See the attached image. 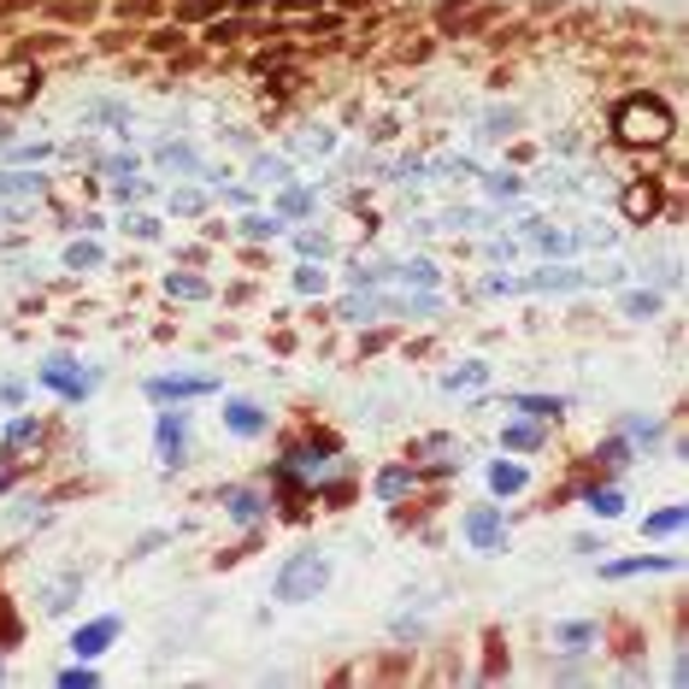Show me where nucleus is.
I'll return each mask as SVG.
<instances>
[{
	"label": "nucleus",
	"instance_id": "aec40b11",
	"mask_svg": "<svg viewBox=\"0 0 689 689\" xmlns=\"http://www.w3.org/2000/svg\"><path fill=\"white\" fill-rule=\"evenodd\" d=\"M507 407H519V413H531V419L548 424V419H560V413H566V395H512Z\"/></svg>",
	"mask_w": 689,
	"mask_h": 689
},
{
	"label": "nucleus",
	"instance_id": "9b49d317",
	"mask_svg": "<svg viewBox=\"0 0 689 689\" xmlns=\"http://www.w3.org/2000/svg\"><path fill=\"white\" fill-rule=\"evenodd\" d=\"M119 630H124L119 613H107V619H89V625H77L71 649H77V660H95V654H107L112 642H119Z\"/></svg>",
	"mask_w": 689,
	"mask_h": 689
},
{
	"label": "nucleus",
	"instance_id": "9d476101",
	"mask_svg": "<svg viewBox=\"0 0 689 689\" xmlns=\"http://www.w3.org/2000/svg\"><path fill=\"white\" fill-rule=\"evenodd\" d=\"M41 443H48V424H41V419H12L7 424V460H12V472H24L31 454H41Z\"/></svg>",
	"mask_w": 689,
	"mask_h": 689
},
{
	"label": "nucleus",
	"instance_id": "bb28decb",
	"mask_svg": "<svg viewBox=\"0 0 689 689\" xmlns=\"http://www.w3.org/2000/svg\"><path fill=\"white\" fill-rule=\"evenodd\" d=\"M277 230H283V218H277V213H254V218H242V237H254V242L277 237Z\"/></svg>",
	"mask_w": 689,
	"mask_h": 689
},
{
	"label": "nucleus",
	"instance_id": "79ce46f5",
	"mask_svg": "<svg viewBox=\"0 0 689 689\" xmlns=\"http://www.w3.org/2000/svg\"><path fill=\"white\" fill-rule=\"evenodd\" d=\"M342 7H372V0H342Z\"/></svg>",
	"mask_w": 689,
	"mask_h": 689
},
{
	"label": "nucleus",
	"instance_id": "37998d69",
	"mask_svg": "<svg viewBox=\"0 0 689 689\" xmlns=\"http://www.w3.org/2000/svg\"><path fill=\"white\" fill-rule=\"evenodd\" d=\"M0 678H7V666H0Z\"/></svg>",
	"mask_w": 689,
	"mask_h": 689
},
{
	"label": "nucleus",
	"instance_id": "cd10ccee",
	"mask_svg": "<svg viewBox=\"0 0 689 689\" xmlns=\"http://www.w3.org/2000/svg\"><path fill=\"white\" fill-rule=\"evenodd\" d=\"M625 436H630V443H660V419L625 413Z\"/></svg>",
	"mask_w": 689,
	"mask_h": 689
},
{
	"label": "nucleus",
	"instance_id": "7c9ffc66",
	"mask_svg": "<svg viewBox=\"0 0 689 689\" xmlns=\"http://www.w3.org/2000/svg\"><path fill=\"white\" fill-rule=\"evenodd\" d=\"M183 41H189L183 24H159V31L148 36V48H154V53H171V48H183Z\"/></svg>",
	"mask_w": 689,
	"mask_h": 689
},
{
	"label": "nucleus",
	"instance_id": "a878e982",
	"mask_svg": "<svg viewBox=\"0 0 689 689\" xmlns=\"http://www.w3.org/2000/svg\"><path fill=\"white\" fill-rule=\"evenodd\" d=\"M166 295H178V301H207L213 289L201 283V277H166Z\"/></svg>",
	"mask_w": 689,
	"mask_h": 689
},
{
	"label": "nucleus",
	"instance_id": "2eb2a0df",
	"mask_svg": "<svg viewBox=\"0 0 689 689\" xmlns=\"http://www.w3.org/2000/svg\"><path fill=\"white\" fill-rule=\"evenodd\" d=\"M554 642H560L566 654H590L595 642H601V625H590V619H566V625H554Z\"/></svg>",
	"mask_w": 689,
	"mask_h": 689
},
{
	"label": "nucleus",
	"instance_id": "7ed1b4c3",
	"mask_svg": "<svg viewBox=\"0 0 689 689\" xmlns=\"http://www.w3.org/2000/svg\"><path fill=\"white\" fill-rule=\"evenodd\" d=\"M460 536L472 542L478 554H495L507 542V507H466V519H460Z\"/></svg>",
	"mask_w": 689,
	"mask_h": 689
},
{
	"label": "nucleus",
	"instance_id": "f704fd0d",
	"mask_svg": "<svg viewBox=\"0 0 689 689\" xmlns=\"http://www.w3.org/2000/svg\"><path fill=\"white\" fill-rule=\"evenodd\" d=\"M483 384V365H466V372H448V389H472Z\"/></svg>",
	"mask_w": 689,
	"mask_h": 689
},
{
	"label": "nucleus",
	"instance_id": "f257e3e1",
	"mask_svg": "<svg viewBox=\"0 0 689 689\" xmlns=\"http://www.w3.org/2000/svg\"><path fill=\"white\" fill-rule=\"evenodd\" d=\"M613 136L637 154H654L678 136V124H672V107L660 95H625L619 107H613Z\"/></svg>",
	"mask_w": 689,
	"mask_h": 689
},
{
	"label": "nucleus",
	"instance_id": "e433bc0d",
	"mask_svg": "<svg viewBox=\"0 0 689 689\" xmlns=\"http://www.w3.org/2000/svg\"><path fill=\"white\" fill-rule=\"evenodd\" d=\"M171 207H178V213H201V195H195V189H178V201H171Z\"/></svg>",
	"mask_w": 689,
	"mask_h": 689
},
{
	"label": "nucleus",
	"instance_id": "412c9836",
	"mask_svg": "<svg viewBox=\"0 0 689 689\" xmlns=\"http://www.w3.org/2000/svg\"><path fill=\"white\" fill-rule=\"evenodd\" d=\"M684 519H689V512L672 501V507H660V512H649V519H642V536H678Z\"/></svg>",
	"mask_w": 689,
	"mask_h": 689
},
{
	"label": "nucleus",
	"instance_id": "4468645a",
	"mask_svg": "<svg viewBox=\"0 0 689 689\" xmlns=\"http://www.w3.org/2000/svg\"><path fill=\"white\" fill-rule=\"evenodd\" d=\"M678 554H637V560H613L601 566V578H642V571H678Z\"/></svg>",
	"mask_w": 689,
	"mask_h": 689
},
{
	"label": "nucleus",
	"instance_id": "a211bd4d",
	"mask_svg": "<svg viewBox=\"0 0 689 689\" xmlns=\"http://www.w3.org/2000/svg\"><path fill=\"white\" fill-rule=\"evenodd\" d=\"M0 195L24 207V201H41V195H48V183L31 178V171H0Z\"/></svg>",
	"mask_w": 689,
	"mask_h": 689
},
{
	"label": "nucleus",
	"instance_id": "5701e85b",
	"mask_svg": "<svg viewBox=\"0 0 689 689\" xmlns=\"http://www.w3.org/2000/svg\"><path fill=\"white\" fill-rule=\"evenodd\" d=\"M218 12H230V0H178V24H207Z\"/></svg>",
	"mask_w": 689,
	"mask_h": 689
},
{
	"label": "nucleus",
	"instance_id": "6ab92c4d",
	"mask_svg": "<svg viewBox=\"0 0 689 689\" xmlns=\"http://www.w3.org/2000/svg\"><path fill=\"white\" fill-rule=\"evenodd\" d=\"M77 595H83V571H65L60 583H48V590H41V607H48V613H65Z\"/></svg>",
	"mask_w": 689,
	"mask_h": 689
},
{
	"label": "nucleus",
	"instance_id": "ea45409f",
	"mask_svg": "<svg viewBox=\"0 0 689 689\" xmlns=\"http://www.w3.org/2000/svg\"><path fill=\"white\" fill-rule=\"evenodd\" d=\"M625 306H630V313H637V318H642V313H654V306H660V301H654V295H630Z\"/></svg>",
	"mask_w": 689,
	"mask_h": 689
},
{
	"label": "nucleus",
	"instance_id": "473e14b6",
	"mask_svg": "<svg viewBox=\"0 0 689 689\" xmlns=\"http://www.w3.org/2000/svg\"><path fill=\"white\" fill-rule=\"evenodd\" d=\"M65 266H71V271H83V266H100V247H95V242H77V247H71V254H65Z\"/></svg>",
	"mask_w": 689,
	"mask_h": 689
},
{
	"label": "nucleus",
	"instance_id": "4be33fe9",
	"mask_svg": "<svg viewBox=\"0 0 689 689\" xmlns=\"http://www.w3.org/2000/svg\"><path fill=\"white\" fill-rule=\"evenodd\" d=\"M489 483H495V495H519L524 483H531V472L512 466V460H501V466H489Z\"/></svg>",
	"mask_w": 689,
	"mask_h": 689
},
{
	"label": "nucleus",
	"instance_id": "f03ea898",
	"mask_svg": "<svg viewBox=\"0 0 689 689\" xmlns=\"http://www.w3.org/2000/svg\"><path fill=\"white\" fill-rule=\"evenodd\" d=\"M325 583H330V554L325 548H301V554H289V560L277 566L271 595L289 601V607H301V601H318Z\"/></svg>",
	"mask_w": 689,
	"mask_h": 689
},
{
	"label": "nucleus",
	"instance_id": "c9c22d12",
	"mask_svg": "<svg viewBox=\"0 0 689 689\" xmlns=\"http://www.w3.org/2000/svg\"><path fill=\"white\" fill-rule=\"evenodd\" d=\"M489 195H519V178H512V171H495V178H489Z\"/></svg>",
	"mask_w": 689,
	"mask_h": 689
},
{
	"label": "nucleus",
	"instance_id": "a19ab883",
	"mask_svg": "<svg viewBox=\"0 0 689 689\" xmlns=\"http://www.w3.org/2000/svg\"><path fill=\"white\" fill-rule=\"evenodd\" d=\"M159 542H166V531H148V536H142V542H136V560H142V554H154V548H159Z\"/></svg>",
	"mask_w": 689,
	"mask_h": 689
},
{
	"label": "nucleus",
	"instance_id": "4c0bfd02",
	"mask_svg": "<svg viewBox=\"0 0 689 689\" xmlns=\"http://www.w3.org/2000/svg\"><path fill=\"white\" fill-rule=\"evenodd\" d=\"M301 254H318V259H325V254H330V237H301Z\"/></svg>",
	"mask_w": 689,
	"mask_h": 689
},
{
	"label": "nucleus",
	"instance_id": "c85d7f7f",
	"mask_svg": "<svg viewBox=\"0 0 689 689\" xmlns=\"http://www.w3.org/2000/svg\"><path fill=\"white\" fill-rule=\"evenodd\" d=\"M159 159H166V166H178V171H201V159H195V148H189V142H166V148H159Z\"/></svg>",
	"mask_w": 689,
	"mask_h": 689
},
{
	"label": "nucleus",
	"instance_id": "b1692460",
	"mask_svg": "<svg viewBox=\"0 0 689 689\" xmlns=\"http://www.w3.org/2000/svg\"><path fill=\"white\" fill-rule=\"evenodd\" d=\"M595 460L607 466V472H625L630 466V436H607V443L595 448Z\"/></svg>",
	"mask_w": 689,
	"mask_h": 689
},
{
	"label": "nucleus",
	"instance_id": "72a5a7b5",
	"mask_svg": "<svg viewBox=\"0 0 689 689\" xmlns=\"http://www.w3.org/2000/svg\"><path fill=\"white\" fill-rule=\"evenodd\" d=\"M295 289H301V295H313V289H325V271H318V266H301V271H295Z\"/></svg>",
	"mask_w": 689,
	"mask_h": 689
},
{
	"label": "nucleus",
	"instance_id": "f8f14e48",
	"mask_svg": "<svg viewBox=\"0 0 689 689\" xmlns=\"http://www.w3.org/2000/svg\"><path fill=\"white\" fill-rule=\"evenodd\" d=\"M619 207H625L630 225H649V218H660V183H654V178H630Z\"/></svg>",
	"mask_w": 689,
	"mask_h": 689
},
{
	"label": "nucleus",
	"instance_id": "1a4fd4ad",
	"mask_svg": "<svg viewBox=\"0 0 689 689\" xmlns=\"http://www.w3.org/2000/svg\"><path fill=\"white\" fill-rule=\"evenodd\" d=\"M225 431L242 436V443H254V436L271 431V413L259 401H247V395H230V401H225Z\"/></svg>",
	"mask_w": 689,
	"mask_h": 689
},
{
	"label": "nucleus",
	"instance_id": "f3484780",
	"mask_svg": "<svg viewBox=\"0 0 689 689\" xmlns=\"http://www.w3.org/2000/svg\"><path fill=\"white\" fill-rule=\"evenodd\" d=\"M583 501H590L595 519H619V512H625V489H619V483H590Z\"/></svg>",
	"mask_w": 689,
	"mask_h": 689
},
{
	"label": "nucleus",
	"instance_id": "0eeeda50",
	"mask_svg": "<svg viewBox=\"0 0 689 689\" xmlns=\"http://www.w3.org/2000/svg\"><path fill=\"white\" fill-rule=\"evenodd\" d=\"M148 401H195V395H218V377L201 372H171V377H148Z\"/></svg>",
	"mask_w": 689,
	"mask_h": 689
},
{
	"label": "nucleus",
	"instance_id": "393cba45",
	"mask_svg": "<svg viewBox=\"0 0 689 689\" xmlns=\"http://www.w3.org/2000/svg\"><path fill=\"white\" fill-rule=\"evenodd\" d=\"M501 443H507V448H524V454L542 448V419H531V424H507Z\"/></svg>",
	"mask_w": 689,
	"mask_h": 689
},
{
	"label": "nucleus",
	"instance_id": "58836bf2",
	"mask_svg": "<svg viewBox=\"0 0 689 689\" xmlns=\"http://www.w3.org/2000/svg\"><path fill=\"white\" fill-rule=\"evenodd\" d=\"M60 684H95V672L89 666H71V672H60Z\"/></svg>",
	"mask_w": 689,
	"mask_h": 689
},
{
	"label": "nucleus",
	"instance_id": "ddd939ff",
	"mask_svg": "<svg viewBox=\"0 0 689 689\" xmlns=\"http://www.w3.org/2000/svg\"><path fill=\"white\" fill-rule=\"evenodd\" d=\"M413 460H431L436 472H454V466H466V448L454 443V436H419V443H413Z\"/></svg>",
	"mask_w": 689,
	"mask_h": 689
},
{
	"label": "nucleus",
	"instance_id": "6e6552de",
	"mask_svg": "<svg viewBox=\"0 0 689 689\" xmlns=\"http://www.w3.org/2000/svg\"><path fill=\"white\" fill-rule=\"evenodd\" d=\"M154 448H159V466H189V413H159Z\"/></svg>",
	"mask_w": 689,
	"mask_h": 689
},
{
	"label": "nucleus",
	"instance_id": "c756f323",
	"mask_svg": "<svg viewBox=\"0 0 689 689\" xmlns=\"http://www.w3.org/2000/svg\"><path fill=\"white\" fill-rule=\"evenodd\" d=\"M313 213V195H306V189H289L283 201H277V218H306Z\"/></svg>",
	"mask_w": 689,
	"mask_h": 689
},
{
	"label": "nucleus",
	"instance_id": "dca6fc26",
	"mask_svg": "<svg viewBox=\"0 0 689 689\" xmlns=\"http://www.w3.org/2000/svg\"><path fill=\"white\" fill-rule=\"evenodd\" d=\"M419 489V466L407 460V466H389L384 478H377V501H407V495Z\"/></svg>",
	"mask_w": 689,
	"mask_h": 689
},
{
	"label": "nucleus",
	"instance_id": "39448f33",
	"mask_svg": "<svg viewBox=\"0 0 689 689\" xmlns=\"http://www.w3.org/2000/svg\"><path fill=\"white\" fill-rule=\"evenodd\" d=\"M41 89V65L24 60V53H12V60H0V107H24V100H36Z\"/></svg>",
	"mask_w": 689,
	"mask_h": 689
},
{
	"label": "nucleus",
	"instance_id": "2f4dec72",
	"mask_svg": "<svg viewBox=\"0 0 689 689\" xmlns=\"http://www.w3.org/2000/svg\"><path fill=\"white\" fill-rule=\"evenodd\" d=\"M271 7H277V19H306V12L330 7V0H271Z\"/></svg>",
	"mask_w": 689,
	"mask_h": 689
},
{
	"label": "nucleus",
	"instance_id": "20e7f679",
	"mask_svg": "<svg viewBox=\"0 0 689 689\" xmlns=\"http://www.w3.org/2000/svg\"><path fill=\"white\" fill-rule=\"evenodd\" d=\"M218 507H225L230 524H247V531H254V524H266L271 495L254 489V483H225V489H218Z\"/></svg>",
	"mask_w": 689,
	"mask_h": 689
},
{
	"label": "nucleus",
	"instance_id": "423d86ee",
	"mask_svg": "<svg viewBox=\"0 0 689 689\" xmlns=\"http://www.w3.org/2000/svg\"><path fill=\"white\" fill-rule=\"evenodd\" d=\"M36 377H41L48 389H60L65 401H83V395H89V389L100 384V372H77V360H65V354H53Z\"/></svg>",
	"mask_w": 689,
	"mask_h": 689
}]
</instances>
